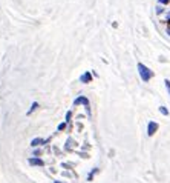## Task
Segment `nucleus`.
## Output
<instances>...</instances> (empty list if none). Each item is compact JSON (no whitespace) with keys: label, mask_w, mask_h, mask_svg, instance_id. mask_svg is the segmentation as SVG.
I'll list each match as a JSON object with an SVG mask.
<instances>
[{"label":"nucleus","mask_w":170,"mask_h":183,"mask_svg":"<svg viewBox=\"0 0 170 183\" xmlns=\"http://www.w3.org/2000/svg\"><path fill=\"white\" fill-rule=\"evenodd\" d=\"M138 72H139L142 82H149L152 79V76H153V72H152L146 65H142V63H138Z\"/></svg>","instance_id":"nucleus-1"},{"label":"nucleus","mask_w":170,"mask_h":183,"mask_svg":"<svg viewBox=\"0 0 170 183\" xmlns=\"http://www.w3.org/2000/svg\"><path fill=\"white\" fill-rule=\"evenodd\" d=\"M84 105V108H86V111H87V114H91V106H89V100L86 98V97H77L75 100H74V105Z\"/></svg>","instance_id":"nucleus-2"},{"label":"nucleus","mask_w":170,"mask_h":183,"mask_svg":"<svg viewBox=\"0 0 170 183\" xmlns=\"http://www.w3.org/2000/svg\"><path fill=\"white\" fill-rule=\"evenodd\" d=\"M156 129H158V123L156 122H149V125H147V134L149 135H153L156 132Z\"/></svg>","instance_id":"nucleus-3"},{"label":"nucleus","mask_w":170,"mask_h":183,"mask_svg":"<svg viewBox=\"0 0 170 183\" xmlns=\"http://www.w3.org/2000/svg\"><path fill=\"white\" fill-rule=\"evenodd\" d=\"M29 162V165H32V166H43V165H44V162L43 160H40V159H29L28 160Z\"/></svg>","instance_id":"nucleus-4"},{"label":"nucleus","mask_w":170,"mask_h":183,"mask_svg":"<svg viewBox=\"0 0 170 183\" xmlns=\"http://www.w3.org/2000/svg\"><path fill=\"white\" fill-rule=\"evenodd\" d=\"M92 80V76H91V72H84V74L80 77V82H83V83H89V82Z\"/></svg>","instance_id":"nucleus-5"},{"label":"nucleus","mask_w":170,"mask_h":183,"mask_svg":"<svg viewBox=\"0 0 170 183\" xmlns=\"http://www.w3.org/2000/svg\"><path fill=\"white\" fill-rule=\"evenodd\" d=\"M41 143H44L43 139H34V140L31 142V146H39V145H41Z\"/></svg>","instance_id":"nucleus-6"},{"label":"nucleus","mask_w":170,"mask_h":183,"mask_svg":"<svg viewBox=\"0 0 170 183\" xmlns=\"http://www.w3.org/2000/svg\"><path fill=\"white\" fill-rule=\"evenodd\" d=\"M37 106H39V103H37V102H34V103H32V106H31V109L28 111V115H29L32 111H35V109H37Z\"/></svg>","instance_id":"nucleus-7"},{"label":"nucleus","mask_w":170,"mask_h":183,"mask_svg":"<svg viewBox=\"0 0 170 183\" xmlns=\"http://www.w3.org/2000/svg\"><path fill=\"white\" fill-rule=\"evenodd\" d=\"M159 112H161V114H164V115H169V111H167V109H166L164 106H159Z\"/></svg>","instance_id":"nucleus-8"},{"label":"nucleus","mask_w":170,"mask_h":183,"mask_svg":"<svg viewBox=\"0 0 170 183\" xmlns=\"http://www.w3.org/2000/svg\"><path fill=\"white\" fill-rule=\"evenodd\" d=\"M164 82H166V88H167L169 94H170V82H169V80H164Z\"/></svg>","instance_id":"nucleus-9"},{"label":"nucleus","mask_w":170,"mask_h":183,"mask_svg":"<svg viewBox=\"0 0 170 183\" xmlns=\"http://www.w3.org/2000/svg\"><path fill=\"white\" fill-rule=\"evenodd\" d=\"M65 128H66V123H60V125H58V129H60V131L65 129Z\"/></svg>","instance_id":"nucleus-10"},{"label":"nucleus","mask_w":170,"mask_h":183,"mask_svg":"<svg viewBox=\"0 0 170 183\" xmlns=\"http://www.w3.org/2000/svg\"><path fill=\"white\" fill-rule=\"evenodd\" d=\"M159 3H163V5H167V3H169V0H159Z\"/></svg>","instance_id":"nucleus-11"},{"label":"nucleus","mask_w":170,"mask_h":183,"mask_svg":"<svg viewBox=\"0 0 170 183\" xmlns=\"http://www.w3.org/2000/svg\"><path fill=\"white\" fill-rule=\"evenodd\" d=\"M70 115H72V114H70V111H69V112L66 114V120H68V122H69V118H70Z\"/></svg>","instance_id":"nucleus-12"},{"label":"nucleus","mask_w":170,"mask_h":183,"mask_svg":"<svg viewBox=\"0 0 170 183\" xmlns=\"http://www.w3.org/2000/svg\"><path fill=\"white\" fill-rule=\"evenodd\" d=\"M167 34L170 35V26H169V28H167Z\"/></svg>","instance_id":"nucleus-13"},{"label":"nucleus","mask_w":170,"mask_h":183,"mask_svg":"<svg viewBox=\"0 0 170 183\" xmlns=\"http://www.w3.org/2000/svg\"><path fill=\"white\" fill-rule=\"evenodd\" d=\"M54 183H61V182H57V180H55V182H54Z\"/></svg>","instance_id":"nucleus-14"}]
</instances>
